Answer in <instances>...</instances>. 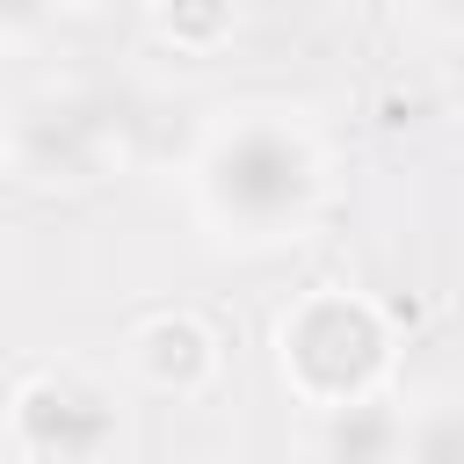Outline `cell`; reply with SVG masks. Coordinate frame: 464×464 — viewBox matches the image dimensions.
Masks as SVG:
<instances>
[{
    "instance_id": "6da1fadb",
    "label": "cell",
    "mask_w": 464,
    "mask_h": 464,
    "mask_svg": "<svg viewBox=\"0 0 464 464\" xmlns=\"http://www.w3.org/2000/svg\"><path fill=\"white\" fill-rule=\"evenodd\" d=\"M196 218L225 246H283L319 218L326 152L290 109H239L196 152Z\"/></svg>"
},
{
    "instance_id": "7a4b0ae2",
    "label": "cell",
    "mask_w": 464,
    "mask_h": 464,
    "mask_svg": "<svg viewBox=\"0 0 464 464\" xmlns=\"http://www.w3.org/2000/svg\"><path fill=\"white\" fill-rule=\"evenodd\" d=\"M276 370L312 413L362 406L392 377V319L362 290H304L276 319Z\"/></svg>"
},
{
    "instance_id": "3957f363",
    "label": "cell",
    "mask_w": 464,
    "mask_h": 464,
    "mask_svg": "<svg viewBox=\"0 0 464 464\" xmlns=\"http://www.w3.org/2000/svg\"><path fill=\"white\" fill-rule=\"evenodd\" d=\"M7 428H14V450L22 464H102L123 435L116 420V392L94 377V370H36L14 406H7Z\"/></svg>"
},
{
    "instance_id": "277c9868",
    "label": "cell",
    "mask_w": 464,
    "mask_h": 464,
    "mask_svg": "<svg viewBox=\"0 0 464 464\" xmlns=\"http://www.w3.org/2000/svg\"><path fill=\"white\" fill-rule=\"evenodd\" d=\"M123 362L145 392H167V399H196L210 392L218 377V334L196 319V312H152L130 326L123 341Z\"/></svg>"
},
{
    "instance_id": "5b68a950",
    "label": "cell",
    "mask_w": 464,
    "mask_h": 464,
    "mask_svg": "<svg viewBox=\"0 0 464 464\" xmlns=\"http://www.w3.org/2000/svg\"><path fill=\"white\" fill-rule=\"evenodd\" d=\"M312 457H319V464H399V457H406V406H399L392 392H377V399H362V406L319 413Z\"/></svg>"
},
{
    "instance_id": "8992f818",
    "label": "cell",
    "mask_w": 464,
    "mask_h": 464,
    "mask_svg": "<svg viewBox=\"0 0 464 464\" xmlns=\"http://www.w3.org/2000/svg\"><path fill=\"white\" fill-rule=\"evenodd\" d=\"M94 109L87 102H44L36 116H22V167H36L44 181L58 174H87L94 167Z\"/></svg>"
},
{
    "instance_id": "52a82bcc",
    "label": "cell",
    "mask_w": 464,
    "mask_h": 464,
    "mask_svg": "<svg viewBox=\"0 0 464 464\" xmlns=\"http://www.w3.org/2000/svg\"><path fill=\"white\" fill-rule=\"evenodd\" d=\"M399 464H464V399H435L406 413V457Z\"/></svg>"
},
{
    "instance_id": "ba28073f",
    "label": "cell",
    "mask_w": 464,
    "mask_h": 464,
    "mask_svg": "<svg viewBox=\"0 0 464 464\" xmlns=\"http://www.w3.org/2000/svg\"><path fill=\"white\" fill-rule=\"evenodd\" d=\"M145 22H152L167 44H181V51H210V44H225V36L239 29L232 7H152Z\"/></svg>"
},
{
    "instance_id": "9c48e42d",
    "label": "cell",
    "mask_w": 464,
    "mask_h": 464,
    "mask_svg": "<svg viewBox=\"0 0 464 464\" xmlns=\"http://www.w3.org/2000/svg\"><path fill=\"white\" fill-rule=\"evenodd\" d=\"M0 167H7V130H0Z\"/></svg>"
},
{
    "instance_id": "30bf717a",
    "label": "cell",
    "mask_w": 464,
    "mask_h": 464,
    "mask_svg": "<svg viewBox=\"0 0 464 464\" xmlns=\"http://www.w3.org/2000/svg\"><path fill=\"white\" fill-rule=\"evenodd\" d=\"M0 51H7V29H0Z\"/></svg>"
}]
</instances>
